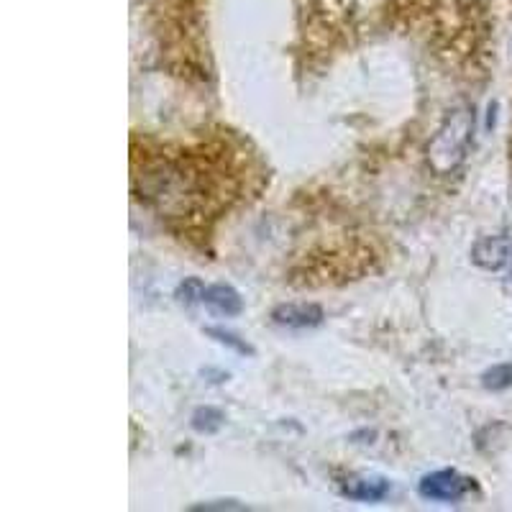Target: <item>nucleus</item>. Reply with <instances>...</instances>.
Wrapping results in <instances>:
<instances>
[{
  "instance_id": "nucleus-10",
  "label": "nucleus",
  "mask_w": 512,
  "mask_h": 512,
  "mask_svg": "<svg viewBox=\"0 0 512 512\" xmlns=\"http://www.w3.org/2000/svg\"><path fill=\"white\" fill-rule=\"evenodd\" d=\"M203 290L205 285L200 280H185L177 290V300L182 305H195V303H203Z\"/></svg>"
},
{
  "instance_id": "nucleus-4",
  "label": "nucleus",
  "mask_w": 512,
  "mask_h": 512,
  "mask_svg": "<svg viewBox=\"0 0 512 512\" xmlns=\"http://www.w3.org/2000/svg\"><path fill=\"white\" fill-rule=\"evenodd\" d=\"M326 313L315 303H285L272 310V320L285 328H315L323 323Z\"/></svg>"
},
{
  "instance_id": "nucleus-5",
  "label": "nucleus",
  "mask_w": 512,
  "mask_h": 512,
  "mask_svg": "<svg viewBox=\"0 0 512 512\" xmlns=\"http://www.w3.org/2000/svg\"><path fill=\"white\" fill-rule=\"evenodd\" d=\"M507 256H510V244L500 236H484L474 244L472 259L477 267L489 269V272H497V269L505 267Z\"/></svg>"
},
{
  "instance_id": "nucleus-3",
  "label": "nucleus",
  "mask_w": 512,
  "mask_h": 512,
  "mask_svg": "<svg viewBox=\"0 0 512 512\" xmlns=\"http://www.w3.org/2000/svg\"><path fill=\"white\" fill-rule=\"evenodd\" d=\"M390 482L374 474H354L341 482V495L354 502H382L390 495Z\"/></svg>"
},
{
  "instance_id": "nucleus-2",
  "label": "nucleus",
  "mask_w": 512,
  "mask_h": 512,
  "mask_svg": "<svg viewBox=\"0 0 512 512\" xmlns=\"http://www.w3.org/2000/svg\"><path fill=\"white\" fill-rule=\"evenodd\" d=\"M472 487V479L461 477L454 469H441V472L425 474L418 484V492L431 502H459Z\"/></svg>"
},
{
  "instance_id": "nucleus-11",
  "label": "nucleus",
  "mask_w": 512,
  "mask_h": 512,
  "mask_svg": "<svg viewBox=\"0 0 512 512\" xmlns=\"http://www.w3.org/2000/svg\"><path fill=\"white\" fill-rule=\"evenodd\" d=\"M192 510H244V505L233 500H221V502H203V505H195Z\"/></svg>"
},
{
  "instance_id": "nucleus-7",
  "label": "nucleus",
  "mask_w": 512,
  "mask_h": 512,
  "mask_svg": "<svg viewBox=\"0 0 512 512\" xmlns=\"http://www.w3.org/2000/svg\"><path fill=\"white\" fill-rule=\"evenodd\" d=\"M223 420H226V415L218 408H200L192 415V428L198 433H216L221 431Z\"/></svg>"
},
{
  "instance_id": "nucleus-8",
  "label": "nucleus",
  "mask_w": 512,
  "mask_h": 512,
  "mask_svg": "<svg viewBox=\"0 0 512 512\" xmlns=\"http://www.w3.org/2000/svg\"><path fill=\"white\" fill-rule=\"evenodd\" d=\"M482 387L492 392L512 387V364H497V367L487 369V372L482 374Z\"/></svg>"
},
{
  "instance_id": "nucleus-6",
  "label": "nucleus",
  "mask_w": 512,
  "mask_h": 512,
  "mask_svg": "<svg viewBox=\"0 0 512 512\" xmlns=\"http://www.w3.org/2000/svg\"><path fill=\"white\" fill-rule=\"evenodd\" d=\"M203 303L208 305L213 313H221L226 318H233L244 310V300L231 285H210L203 290Z\"/></svg>"
},
{
  "instance_id": "nucleus-9",
  "label": "nucleus",
  "mask_w": 512,
  "mask_h": 512,
  "mask_svg": "<svg viewBox=\"0 0 512 512\" xmlns=\"http://www.w3.org/2000/svg\"><path fill=\"white\" fill-rule=\"evenodd\" d=\"M205 333H208L210 338H216L218 344H223V346H231L233 351H239V354H244V356H254V349H251L249 344H246V341H241L239 336H236V333H228V331H223V328H205Z\"/></svg>"
},
{
  "instance_id": "nucleus-1",
  "label": "nucleus",
  "mask_w": 512,
  "mask_h": 512,
  "mask_svg": "<svg viewBox=\"0 0 512 512\" xmlns=\"http://www.w3.org/2000/svg\"><path fill=\"white\" fill-rule=\"evenodd\" d=\"M474 134V111L469 105H456L443 118L441 128L428 144V164L436 175H451L466 159V149Z\"/></svg>"
}]
</instances>
